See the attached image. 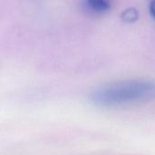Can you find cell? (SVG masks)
Masks as SVG:
<instances>
[{
    "label": "cell",
    "instance_id": "3957f363",
    "mask_svg": "<svg viewBox=\"0 0 155 155\" xmlns=\"http://www.w3.org/2000/svg\"><path fill=\"white\" fill-rule=\"evenodd\" d=\"M138 17H139L138 10L135 9V8H134V7L127 8L121 15L122 20L124 21V22H126V23H133V22L136 21L138 19Z\"/></svg>",
    "mask_w": 155,
    "mask_h": 155
},
{
    "label": "cell",
    "instance_id": "7a4b0ae2",
    "mask_svg": "<svg viewBox=\"0 0 155 155\" xmlns=\"http://www.w3.org/2000/svg\"><path fill=\"white\" fill-rule=\"evenodd\" d=\"M87 5L92 10L96 12L107 11L111 6L109 0H87Z\"/></svg>",
    "mask_w": 155,
    "mask_h": 155
},
{
    "label": "cell",
    "instance_id": "6da1fadb",
    "mask_svg": "<svg viewBox=\"0 0 155 155\" xmlns=\"http://www.w3.org/2000/svg\"><path fill=\"white\" fill-rule=\"evenodd\" d=\"M92 101L103 107H118L155 100L154 80H129L113 83L96 90Z\"/></svg>",
    "mask_w": 155,
    "mask_h": 155
},
{
    "label": "cell",
    "instance_id": "277c9868",
    "mask_svg": "<svg viewBox=\"0 0 155 155\" xmlns=\"http://www.w3.org/2000/svg\"><path fill=\"white\" fill-rule=\"evenodd\" d=\"M150 13L152 16L155 18V0H152L150 3Z\"/></svg>",
    "mask_w": 155,
    "mask_h": 155
}]
</instances>
